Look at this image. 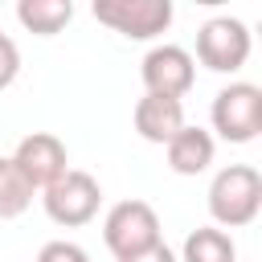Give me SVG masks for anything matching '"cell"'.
Instances as JSON below:
<instances>
[{
  "mask_svg": "<svg viewBox=\"0 0 262 262\" xmlns=\"http://www.w3.org/2000/svg\"><path fill=\"white\" fill-rule=\"evenodd\" d=\"M262 209V176L250 164H229L209 184V217L217 229H242Z\"/></svg>",
  "mask_w": 262,
  "mask_h": 262,
  "instance_id": "obj_1",
  "label": "cell"
},
{
  "mask_svg": "<svg viewBox=\"0 0 262 262\" xmlns=\"http://www.w3.org/2000/svg\"><path fill=\"white\" fill-rule=\"evenodd\" d=\"M41 205H45V217L61 229H78V225H90L98 217V205H102V188L90 172L82 168H66L49 188H41Z\"/></svg>",
  "mask_w": 262,
  "mask_h": 262,
  "instance_id": "obj_2",
  "label": "cell"
},
{
  "mask_svg": "<svg viewBox=\"0 0 262 262\" xmlns=\"http://www.w3.org/2000/svg\"><path fill=\"white\" fill-rule=\"evenodd\" d=\"M102 242H106V250L119 262L160 246V217H156V209L147 201H119V205H111V213L102 221Z\"/></svg>",
  "mask_w": 262,
  "mask_h": 262,
  "instance_id": "obj_3",
  "label": "cell"
},
{
  "mask_svg": "<svg viewBox=\"0 0 262 262\" xmlns=\"http://www.w3.org/2000/svg\"><path fill=\"white\" fill-rule=\"evenodd\" d=\"M213 131L225 143H250L262 131V90L254 82H229L209 106Z\"/></svg>",
  "mask_w": 262,
  "mask_h": 262,
  "instance_id": "obj_4",
  "label": "cell"
},
{
  "mask_svg": "<svg viewBox=\"0 0 262 262\" xmlns=\"http://www.w3.org/2000/svg\"><path fill=\"white\" fill-rule=\"evenodd\" d=\"M90 12L127 41H156L172 25V0H94Z\"/></svg>",
  "mask_w": 262,
  "mask_h": 262,
  "instance_id": "obj_5",
  "label": "cell"
},
{
  "mask_svg": "<svg viewBox=\"0 0 262 262\" xmlns=\"http://www.w3.org/2000/svg\"><path fill=\"white\" fill-rule=\"evenodd\" d=\"M250 57V29L237 16H213L196 29V61L213 74H233Z\"/></svg>",
  "mask_w": 262,
  "mask_h": 262,
  "instance_id": "obj_6",
  "label": "cell"
},
{
  "mask_svg": "<svg viewBox=\"0 0 262 262\" xmlns=\"http://www.w3.org/2000/svg\"><path fill=\"white\" fill-rule=\"evenodd\" d=\"M139 78L147 86V94H164V98H184L196 82V61L188 49L180 45H151L139 61Z\"/></svg>",
  "mask_w": 262,
  "mask_h": 262,
  "instance_id": "obj_7",
  "label": "cell"
},
{
  "mask_svg": "<svg viewBox=\"0 0 262 262\" xmlns=\"http://www.w3.org/2000/svg\"><path fill=\"white\" fill-rule=\"evenodd\" d=\"M8 160H12V164H16V172L29 180V188H33V192L49 188V184L70 168L66 143H61L53 131H29V135L16 143V151H12Z\"/></svg>",
  "mask_w": 262,
  "mask_h": 262,
  "instance_id": "obj_8",
  "label": "cell"
},
{
  "mask_svg": "<svg viewBox=\"0 0 262 262\" xmlns=\"http://www.w3.org/2000/svg\"><path fill=\"white\" fill-rule=\"evenodd\" d=\"M135 131L147 143H168L180 127H184V102L180 98H164V94H143L135 102Z\"/></svg>",
  "mask_w": 262,
  "mask_h": 262,
  "instance_id": "obj_9",
  "label": "cell"
},
{
  "mask_svg": "<svg viewBox=\"0 0 262 262\" xmlns=\"http://www.w3.org/2000/svg\"><path fill=\"white\" fill-rule=\"evenodd\" d=\"M164 151H168V168L176 172V176H201L209 164H213V151H217V143H213V135L205 131V127H180L168 143H164Z\"/></svg>",
  "mask_w": 262,
  "mask_h": 262,
  "instance_id": "obj_10",
  "label": "cell"
},
{
  "mask_svg": "<svg viewBox=\"0 0 262 262\" xmlns=\"http://www.w3.org/2000/svg\"><path fill=\"white\" fill-rule=\"evenodd\" d=\"M16 20L37 37H53L74 20V4L70 0H20L16 4Z\"/></svg>",
  "mask_w": 262,
  "mask_h": 262,
  "instance_id": "obj_11",
  "label": "cell"
},
{
  "mask_svg": "<svg viewBox=\"0 0 262 262\" xmlns=\"http://www.w3.org/2000/svg\"><path fill=\"white\" fill-rule=\"evenodd\" d=\"M176 262H237V246L225 229L217 225H201L184 237V250Z\"/></svg>",
  "mask_w": 262,
  "mask_h": 262,
  "instance_id": "obj_12",
  "label": "cell"
},
{
  "mask_svg": "<svg viewBox=\"0 0 262 262\" xmlns=\"http://www.w3.org/2000/svg\"><path fill=\"white\" fill-rule=\"evenodd\" d=\"M29 205H33V188H29V180L16 172V164H12L8 156H0V221L20 217Z\"/></svg>",
  "mask_w": 262,
  "mask_h": 262,
  "instance_id": "obj_13",
  "label": "cell"
},
{
  "mask_svg": "<svg viewBox=\"0 0 262 262\" xmlns=\"http://www.w3.org/2000/svg\"><path fill=\"white\" fill-rule=\"evenodd\" d=\"M20 74V49L8 33H0V90H8Z\"/></svg>",
  "mask_w": 262,
  "mask_h": 262,
  "instance_id": "obj_14",
  "label": "cell"
},
{
  "mask_svg": "<svg viewBox=\"0 0 262 262\" xmlns=\"http://www.w3.org/2000/svg\"><path fill=\"white\" fill-rule=\"evenodd\" d=\"M37 262H90V254L78 242H45Z\"/></svg>",
  "mask_w": 262,
  "mask_h": 262,
  "instance_id": "obj_15",
  "label": "cell"
},
{
  "mask_svg": "<svg viewBox=\"0 0 262 262\" xmlns=\"http://www.w3.org/2000/svg\"><path fill=\"white\" fill-rule=\"evenodd\" d=\"M123 262H176V254L160 242V246H151V250H143V254H135V258H123Z\"/></svg>",
  "mask_w": 262,
  "mask_h": 262,
  "instance_id": "obj_16",
  "label": "cell"
}]
</instances>
